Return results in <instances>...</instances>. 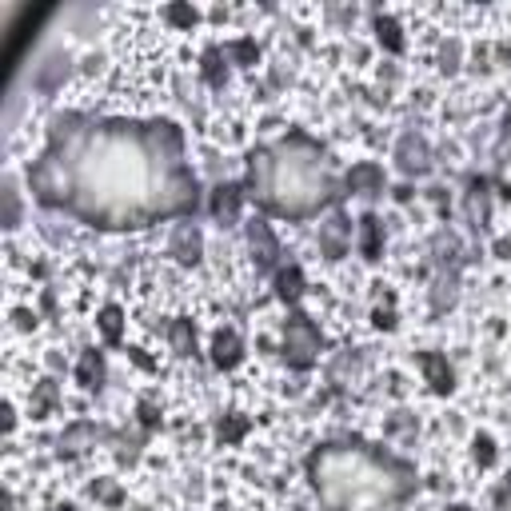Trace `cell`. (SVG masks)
<instances>
[{
  "mask_svg": "<svg viewBox=\"0 0 511 511\" xmlns=\"http://www.w3.org/2000/svg\"><path fill=\"white\" fill-rule=\"evenodd\" d=\"M244 192L280 220H312L348 196L344 184L331 176L328 152L308 132H288L284 140L252 148Z\"/></svg>",
  "mask_w": 511,
  "mask_h": 511,
  "instance_id": "3",
  "label": "cell"
},
{
  "mask_svg": "<svg viewBox=\"0 0 511 511\" xmlns=\"http://www.w3.org/2000/svg\"><path fill=\"white\" fill-rule=\"evenodd\" d=\"M464 212H467V220H472L475 232H488V220H491V184L483 180V176H472V180H467Z\"/></svg>",
  "mask_w": 511,
  "mask_h": 511,
  "instance_id": "11",
  "label": "cell"
},
{
  "mask_svg": "<svg viewBox=\"0 0 511 511\" xmlns=\"http://www.w3.org/2000/svg\"><path fill=\"white\" fill-rule=\"evenodd\" d=\"M276 296H280V304H300V296H304V268L300 264H288V268L276 272Z\"/></svg>",
  "mask_w": 511,
  "mask_h": 511,
  "instance_id": "20",
  "label": "cell"
},
{
  "mask_svg": "<svg viewBox=\"0 0 511 511\" xmlns=\"http://www.w3.org/2000/svg\"><path fill=\"white\" fill-rule=\"evenodd\" d=\"M496 252L504 256V260H511V240H499V244H496Z\"/></svg>",
  "mask_w": 511,
  "mask_h": 511,
  "instance_id": "38",
  "label": "cell"
},
{
  "mask_svg": "<svg viewBox=\"0 0 511 511\" xmlns=\"http://www.w3.org/2000/svg\"><path fill=\"white\" fill-rule=\"evenodd\" d=\"M248 428H252L248 415L228 412V415H220V423H216V440H220L224 448H232V444H240V440L248 436Z\"/></svg>",
  "mask_w": 511,
  "mask_h": 511,
  "instance_id": "21",
  "label": "cell"
},
{
  "mask_svg": "<svg viewBox=\"0 0 511 511\" xmlns=\"http://www.w3.org/2000/svg\"><path fill=\"white\" fill-rule=\"evenodd\" d=\"M29 192L40 208L105 232L188 220L200 208V180L172 121L88 113L53 116L45 152L29 164Z\"/></svg>",
  "mask_w": 511,
  "mask_h": 511,
  "instance_id": "1",
  "label": "cell"
},
{
  "mask_svg": "<svg viewBox=\"0 0 511 511\" xmlns=\"http://www.w3.org/2000/svg\"><path fill=\"white\" fill-rule=\"evenodd\" d=\"M4 228H16L21 224V196H16V184L13 180H4Z\"/></svg>",
  "mask_w": 511,
  "mask_h": 511,
  "instance_id": "29",
  "label": "cell"
},
{
  "mask_svg": "<svg viewBox=\"0 0 511 511\" xmlns=\"http://www.w3.org/2000/svg\"><path fill=\"white\" fill-rule=\"evenodd\" d=\"M244 236H248V252L256 260V272H280V240L272 232V224L264 216H256L244 224Z\"/></svg>",
  "mask_w": 511,
  "mask_h": 511,
  "instance_id": "6",
  "label": "cell"
},
{
  "mask_svg": "<svg viewBox=\"0 0 511 511\" xmlns=\"http://www.w3.org/2000/svg\"><path fill=\"white\" fill-rule=\"evenodd\" d=\"M168 252H172L176 264H184V268H196V264H200V256H204V236H200V228H196L192 220H180V224L172 228Z\"/></svg>",
  "mask_w": 511,
  "mask_h": 511,
  "instance_id": "10",
  "label": "cell"
},
{
  "mask_svg": "<svg viewBox=\"0 0 511 511\" xmlns=\"http://www.w3.org/2000/svg\"><path fill=\"white\" fill-rule=\"evenodd\" d=\"M56 399H61V391H56V380H40L37 391H32V420H45V415L56 407Z\"/></svg>",
  "mask_w": 511,
  "mask_h": 511,
  "instance_id": "25",
  "label": "cell"
},
{
  "mask_svg": "<svg viewBox=\"0 0 511 511\" xmlns=\"http://www.w3.org/2000/svg\"><path fill=\"white\" fill-rule=\"evenodd\" d=\"M456 296H459L456 272H436V280H431V316H444L451 304H456Z\"/></svg>",
  "mask_w": 511,
  "mask_h": 511,
  "instance_id": "19",
  "label": "cell"
},
{
  "mask_svg": "<svg viewBox=\"0 0 511 511\" xmlns=\"http://www.w3.org/2000/svg\"><path fill=\"white\" fill-rule=\"evenodd\" d=\"M348 248H352V220H348L344 212H331L320 224V256L336 264L348 256Z\"/></svg>",
  "mask_w": 511,
  "mask_h": 511,
  "instance_id": "8",
  "label": "cell"
},
{
  "mask_svg": "<svg viewBox=\"0 0 511 511\" xmlns=\"http://www.w3.org/2000/svg\"><path fill=\"white\" fill-rule=\"evenodd\" d=\"M504 128H507V136H511V113L504 116Z\"/></svg>",
  "mask_w": 511,
  "mask_h": 511,
  "instance_id": "41",
  "label": "cell"
},
{
  "mask_svg": "<svg viewBox=\"0 0 511 511\" xmlns=\"http://www.w3.org/2000/svg\"><path fill=\"white\" fill-rule=\"evenodd\" d=\"M244 184H216L212 188V200H208V212L216 216V224L224 228H236L240 224V208H244Z\"/></svg>",
  "mask_w": 511,
  "mask_h": 511,
  "instance_id": "9",
  "label": "cell"
},
{
  "mask_svg": "<svg viewBox=\"0 0 511 511\" xmlns=\"http://www.w3.org/2000/svg\"><path fill=\"white\" fill-rule=\"evenodd\" d=\"M372 323H376L380 331H391V328H396V312H391V308H376V312H372Z\"/></svg>",
  "mask_w": 511,
  "mask_h": 511,
  "instance_id": "34",
  "label": "cell"
},
{
  "mask_svg": "<svg viewBox=\"0 0 511 511\" xmlns=\"http://www.w3.org/2000/svg\"><path fill=\"white\" fill-rule=\"evenodd\" d=\"M240 360H244V339L236 336L232 328H220L216 336H212V364H216L220 372H232Z\"/></svg>",
  "mask_w": 511,
  "mask_h": 511,
  "instance_id": "14",
  "label": "cell"
},
{
  "mask_svg": "<svg viewBox=\"0 0 511 511\" xmlns=\"http://www.w3.org/2000/svg\"><path fill=\"white\" fill-rule=\"evenodd\" d=\"M164 16H168V24H176V29H192V24L200 21V13H196L192 4H168Z\"/></svg>",
  "mask_w": 511,
  "mask_h": 511,
  "instance_id": "30",
  "label": "cell"
},
{
  "mask_svg": "<svg viewBox=\"0 0 511 511\" xmlns=\"http://www.w3.org/2000/svg\"><path fill=\"white\" fill-rule=\"evenodd\" d=\"M464 260L467 256H464V244H459L456 232L444 228V232L431 236V264H436V272H456L459 276V272H464Z\"/></svg>",
  "mask_w": 511,
  "mask_h": 511,
  "instance_id": "13",
  "label": "cell"
},
{
  "mask_svg": "<svg viewBox=\"0 0 511 511\" xmlns=\"http://www.w3.org/2000/svg\"><path fill=\"white\" fill-rule=\"evenodd\" d=\"M472 451H475V464H480V467H491V464H496V440H491L488 431H480V436H475Z\"/></svg>",
  "mask_w": 511,
  "mask_h": 511,
  "instance_id": "31",
  "label": "cell"
},
{
  "mask_svg": "<svg viewBox=\"0 0 511 511\" xmlns=\"http://www.w3.org/2000/svg\"><path fill=\"white\" fill-rule=\"evenodd\" d=\"M344 188L356 196H380L383 192V168L364 160V164H352V172L344 176Z\"/></svg>",
  "mask_w": 511,
  "mask_h": 511,
  "instance_id": "15",
  "label": "cell"
},
{
  "mask_svg": "<svg viewBox=\"0 0 511 511\" xmlns=\"http://www.w3.org/2000/svg\"><path fill=\"white\" fill-rule=\"evenodd\" d=\"M88 496H92V499H100V504H108V507H121V504H124V491L116 488L113 480H96V483H88Z\"/></svg>",
  "mask_w": 511,
  "mask_h": 511,
  "instance_id": "28",
  "label": "cell"
},
{
  "mask_svg": "<svg viewBox=\"0 0 511 511\" xmlns=\"http://www.w3.org/2000/svg\"><path fill=\"white\" fill-rule=\"evenodd\" d=\"M168 344L176 356H196V328L192 320H172L168 323Z\"/></svg>",
  "mask_w": 511,
  "mask_h": 511,
  "instance_id": "24",
  "label": "cell"
},
{
  "mask_svg": "<svg viewBox=\"0 0 511 511\" xmlns=\"http://www.w3.org/2000/svg\"><path fill=\"white\" fill-rule=\"evenodd\" d=\"M456 61H459V45H456V40H451V45L444 48V72H456V68H459Z\"/></svg>",
  "mask_w": 511,
  "mask_h": 511,
  "instance_id": "36",
  "label": "cell"
},
{
  "mask_svg": "<svg viewBox=\"0 0 511 511\" xmlns=\"http://www.w3.org/2000/svg\"><path fill=\"white\" fill-rule=\"evenodd\" d=\"M224 53H228V61H232V64H244V68L260 61V48H256V40H252V37L228 40V45H224Z\"/></svg>",
  "mask_w": 511,
  "mask_h": 511,
  "instance_id": "26",
  "label": "cell"
},
{
  "mask_svg": "<svg viewBox=\"0 0 511 511\" xmlns=\"http://www.w3.org/2000/svg\"><path fill=\"white\" fill-rule=\"evenodd\" d=\"M16 328H24V331H29V328H37V316H32V312H16Z\"/></svg>",
  "mask_w": 511,
  "mask_h": 511,
  "instance_id": "37",
  "label": "cell"
},
{
  "mask_svg": "<svg viewBox=\"0 0 511 511\" xmlns=\"http://www.w3.org/2000/svg\"><path fill=\"white\" fill-rule=\"evenodd\" d=\"M200 64H204V80H208V88H224L228 84V53L224 48L212 45Z\"/></svg>",
  "mask_w": 511,
  "mask_h": 511,
  "instance_id": "23",
  "label": "cell"
},
{
  "mask_svg": "<svg viewBox=\"0 0 511 511\" xmlns=\"http://www.w3.org/2000/svg\"><path fill=\"white\" fill-rule=\"evenodd\" d=\"M61 72H68V61H61V56H53L45 72L37 76V84H40V88H45V92H53V88H56V76H61Z\"/></svg>",
  "mask_w": 511,
  "mask_h": 511,
  "instance_id": "33",
  "label": "cell"
},
{
  "mask_svg": "<svg viewBox=\"0 0 511 511\" xmlns=\"http://www.w3.org/2000/svg\"><path fill=\"white\" fill-rule=\"evenodd\" d=\"M96 323H100V336H105V344L108 348H121V339H124V312L116 308V304H105V308H100V316H96Z\"/></svg>",
  "mask_w": 511,
  "mask_h": 511,
  "instance_id": "22",
  "label": "cell"
},
{
  "mask_svg": "<svg viewBox=\"0 0 511 511\" xmlns=\"http://www.w3.org/2000/svg\"><path fill=\"white\" fill-rule=\"evenodd\" d=\"M105 356L96 352V348H84L80 352V360H76V380H80V388H88V391H100L105 388Z\"/></svg>",
  "mask_w": 511,
  "mask_h": 511,
  "instance_id": "16",
  "label": "cell"
},
{
  "mask_svg": "<svg viewBox=\"0 0 511 511\" xmlns=\"http://www.w3.org/2000/svg\"><path fill=\"white\" fill-rule=\"evenodd\" d=\"M448 511H472V507H464V504H451Z\"/></svg>",
  "mask_w": 511,
  "mask_h": 511,
  "instance_id": "40",
  "label": "cell"
},
{
  "mask_svg": "<svg viewBox=\"0 0 511 511\" xmlns=\"http://www.w3.org/2000/svg\"><path fill=\"white\" fill-rule=\"evenodd\" d=\"M376 37L388 53H404V32H399V24L391 16H376Z\"/></svg>",
  "mask_w": 511,
  "mask_h": 511,
  "instance_id": "27",
  "label": "cell"
},
{
  "mask_svg": "<svg viewBox=\"0 0 511 511\" xmlns=\"http://www.w3.org/2000/svg\"><path fill=\"white\" fill-rule=\"evenodd\" d=\"M320 348H323V331L316 328V320L304 316V312H292L284 323V364L292 372L316 368Z\"/></svg>",
  "mask_w": 511,
  "mask_h": 511,
  "instance_id": "4",
  "label": "cell"
},
{
  "mask_svg": "<svg viewBox=\"0 0 511 511\" xmlns=\"http://www.w3.org/2000/svg\"><path fill=\"white\" fill-rule=\"evenodd\" d=\"M53 511H80V507H72V504H61V507H53Z\"/></svg>",
  "mask_w": 511,
  "mask_h": 511,
  "instance_id": "39",
  "label": "cell"
},
{
  "mask_svg": "<svg viewBox=\"0 0 511 511\" xmlns=\"http://www.w3.org/2000/svg\"><path fill=\"white\" fill-rule=\"evenodd\" d=\"M396 164L404 176H428L431 172V148L420 132H404L396 140Z\"/></svg>",
  "mask_w": 511,
  "mask_h": 511,
  "instance_id": "7",
  "label": "cell"
},
{
  "mask_svg": "<svg viewBox=\"0 0 511 511\" xmlns=\"http://www.w3.org/2000/svg\"><path fill=\"white\" fill-rule=\"evenodd\" d=\"M136 415H140V431H156L160 428V407L152 404V399H140V407H136Z\"/></svg>",
  "mask_w": 511,
  "mask_h": 511,
  "instance_id": "32",
  "label": "cell"
},
{
  "mask_svg": "<svg viewBox=\"0 0 511 511\" xmlns=\"http://www.w3.org/2000/svg\"><path fill=\"white\" fill-rule=\"evenodd\" d=\"M360 368H364V356L356 352V348H344V352L328 364V383L331 388H348V383L360 376Z\"/></svg>",
  "mask_w": 511,
  "mask_h": 511,
  "instance_id": "18",
  "label": "cell"
},
{
  "mask_svg": "<svg viewBox=\"0 0 511 511\" xmlns=\"http://www.w3.org/2000/svg\"><path fill=\"white\" fill-rule=\"evenodd\" d=\"M360 256L368 264H376L383 256V224L376 212H364L360 216Z\"/></svg>",
  "mask_w": 511,
  "mask_h": 511,
  "instance_id": "17",
  "label": "cell"
},
{
  "mask_svg": "<svg viewBox=\"0 0 511 511\" xmlns=\"http://www.w3.org/2000/svg\"><path fill=\"white\" fill-rule=\"evenodd\" d=\"M96 444H121V431L108 428V423H96V420H76V423H68L61 431V440H56V456L72 459V456H84V451Z\"/></svg>",
  "mask_w": 511,
  "mask_h": 511,
  "instance_id": "5",
  "label": "cell"
},
{
  "mask_svg": "<svg viewBox=\"0 0 511 511\" xmlns=\"http://www.w3.org/2000/svg\"><path fill=\"white\" fill-rule=\"evenodd\" d=\"M415 364H420L423 380H428V388L436 391V396H451V388H456V372H451L448 356H440V352H420V356H415Z\"/></svg>",
  "mask_w": 511,
  "mask_h": 511,
  "instance_id": "12",
  "label": "cell"
},
{
  "mask_svg": "<svg viewBox=\"0 0 511 511\" xmlns=\"http://www.w3.org/2000/svg\"><path fill=\"white\" fill-rule=\"evenodd\" d=\"M323 511H404L420 491L415 464L368 440H328L304 456Z\"/></svg>",
  "mask_w": 511,
  "mask_h": 511,
  "instance_id": "2",
  "label": "cell"
},
{
  "mask_svg": "<svg viewBox=\"0 0 511 511\" xmlns=\"http://www.w3.org/2000/svg\"><path fill=\"white\" fill-rule=\"evenodd\" d=\"M496 511H511V475L496 488Z\"/></svg>",
  "mask_w": 511,
  "mask_h": 511,
  "instance_id": "35",
  "label": "cell"
}]
</instances>
